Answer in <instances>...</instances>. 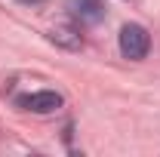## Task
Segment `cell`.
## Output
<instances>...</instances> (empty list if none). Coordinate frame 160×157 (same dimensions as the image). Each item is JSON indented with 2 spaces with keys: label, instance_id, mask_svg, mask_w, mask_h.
I'll use <instances>...</instances> for the list:
<instances>
[{
  "label": "cell",
  "instance_id": "cell-4",
  "mask_svg": "<svg viewBox=\"0 0 160 157\" xmlns=\"http://www.w3.org/2000/svg\"><path fill=\"white\" fill-rule=\"evenodd\" d=\"M52 40H59V43L71 46V49H77V46H80V34L71 28V25H56V28H52Z\"/></svg>",
  "mask_w": 160,
  "mask_h": 157
},
{
  "label": "cell",
  "instance_id": "cell-2",
  "mask_svg": "<svg viewBox=\"0 0 160 157\" xmlns=\"http://www.w3.org/2000/svg\"><path fill=\"white\" fill-rule=\"evenodd\" d=\"M16 105L25 108V111H34V114H52L62 108V96L52 93V89H40V93H28V96H19Z\"/></svg>",
  "mask_w": 160,
  "mask_h": 157
},
{
  "label": "cell",
  "instance_id": "cell-5",
  "mask_svg": "<svg viewBox=\"0 0 160 157\" xmlns=\"http://www.w3.org/2000/svg\"><path fill=\"white\" fill-rule=\"evenodd\" d=\"M22 3H40V0H22Z\"/></svg>",
  "mask_w": 160,
  "mask_h": 157
},
{
  "label": "cell",
  "instance_id": "cell-3",
  "mask_svg": "<svg viewBox=\"0 0 160 157\" xmlns=\"http://www.w3.org/2000/svg\"><path fill=\"white\" fill-rule=\"evenodd\" d=\"M68 9L80 25H99L105 19V3L102 0H68Z\"/></svg>",
  "mask_w": 160,
  "mask_h": 157
},
{
  "label": "cell",
  "instance_id": "cell-1",
  "mask_svg": "<svg viewBox=\"0 0 160 157\" xmlns=\"http://www.w3.org/2000/svg\"><path fill=\"white\" fill-rule=\"evenodd\" d=\"M148 49H151L148 31H145L142 25H123V31H120V53H123L126 59L139 62V59L148 56Z\"/></svg>",
  "mask_w": 160,
  "mask_h": 157
}]
</instances>
